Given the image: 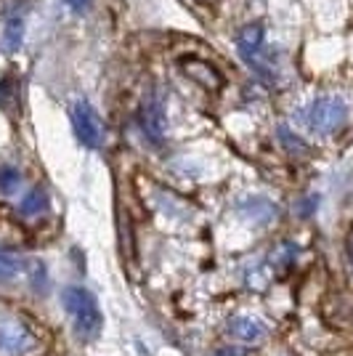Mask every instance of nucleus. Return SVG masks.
<instances>
[{
  "mask_svg": "<svg viewBox=\"0 0 353 356\" xmlns=\"http://www.w3.org/2000/svg\"><path fill=\"white\" fill-rule=\"evenodd\" d=\"M279 141H281V147L287 149L290 154H306V152H309L306 141H303V138H297L287 125H281L279 128Z\"/></svg>",
  "mask_w": 353,
  "mask_h": 356,
  "instance_id": "nucleus-11",
  "label": "nucleus"
},
{
  "mask_svg": "<svg viewBox=\"0 0 353 356\" xmlns=\"http://www.w3.org/2000/svg\"><path fill=\"white\" fill-rule=\"evenodd\" d=\"M48 210V194H45V189H32L24 200H22V205H19V213L22 216H27V218H35V216H40V213H45Z\"/></svg>",
  "mask_w": 353,
  "mask_h": 356,
  "instance_id": "nucleus-9",
  "label": "nucleus"
},
{
  "mask_svg": "<svg viewBox=\"0 0 353 356\" xmlns=\"http://www.w3.org/2000/svg\"><path fill=\"white\" fill-rule=\"evenodd\" d=\"M181 70L183 74L194 80L197 86H202L205 90H218L223 86V77L218 74V70L213 67V64H207V61H199V59H186L181 64Z\"/></svg>",
  "mask_w": 353,
  "mask_h": 356,
  "instance_id": "nucleus-7",
  "label": "nucleus"
},
{
  "mask_svg": "<svg viewBox=\"0 0 353 356\" xmlns=\"http://www.w3.org/2000/svg\"><path fill=\"white\" fill-rule=\"evenodd\" d=\"M236 51L245 59V64L252 72L258 74L265 83L277 80V67L271 64V56L265 54V40H263V27L261 24H247L236 38Z\"/></svg>",
  "mask_w": 353,
  "mask_h": 356,
  "instance_id": "nucleus-2",
  "label": "nucleus"
},
{
  "mask_svg": "<svg viewBox=\"0 0 353 356\" xmlns=\"http://www.w3.org/2000/svg\"><path fill=\"white\" fill-rule=\"evenodd\" d=\"M303 120L316 134H335L348 120V106L338 96H319L313 104L303 112Z\"/></svg>",
  "mask_w": 353,
  "mask_h": 356,
  "instance_id": "nucleus-3",
  "label": "nucleus"
},
{
  "mask_svg": "<svg viewBox=\"0 0 353 356\" xmlns=\"http://www.w3.org/2000/svg\"><path fill=\"white\" fill-rule=\"evenodd\" d=\"M316 205H319V197H309L306 205H300V216H311L316 210Z\"/></svg>",
  "mask_w": 353,
  "mask_h": 356,
  "instance_id": "nucleus-15",
  "label": "nucleus"
},
{
  "mask_svg": "<svg viewBox=\"0 0 353 356\" xmlns=\"http://www.w3.org/2000/svg\"><path fill=\"white\" fill-rule=\"evenodd\" d=\"M22 184V176L16 168H0V194H14Z\"/></svg>",
  "mask_w": 353,
  "mask_h": 356,
  "instance_id": "nucleus-12",
  "label": "nucleus"
},
{
  "mask_svg": "<svg viewBox=\"0 0 353 356\" xmlns=\"http://www.w3.org/2000/svg\"><path fill=\"white\" fill-rule=\"evenodd\" d=\"M226 332H229L234 341L258 343V341H263L265 327L261 325L258 319H252V316H231L229 325H226Z\"/></svg>",
  "mask_w": 353,
  "mask_h": 356,
  "instance_id": "nucleus-8",
  "label": "nucleus"
},
{
  "mask_svg": "<svg viewBox=\"0 0 353 356\" xmlns=\"http://www.w3.org/2000/svg\"><path fill=\"white\" fill-rule=\"evenodd\" d=\"M72 11H77V14H83V11H88L90 8V0H64Z\"/></svg>",
  "mask_w": 353,
  "mask_h": 356,
  "instance_id": "nucleus-14",
  "label": "nucleus"
},
{
  "mask_svg": "<svg viewBox=\"0 0 353 356\" xmlns=\"http://www.w3.org/2000/svg\"><path fill=\"white\" fill-rule=\"evenodd\" d=\"M19 271V261L8 252H0V280H11Z\"/></svg>",
  "mask_w": 353,
  "mask_h": 356,
  "instance_id": "nucleus-13",
  "label": "nucleus"
},
{
  "mask_svg": "<svg viewBox=\"0 0 353 356\" xmlns=\"http://www.w3.org/2000/svg\"><path fill=\"white\" fill-rule=\"evenodd\" d=\"M138 122H141V131H144V136H147L151 144H162L167 120H165V109H162V102L157 99V96H154V93H149L147 99H144V104H141V112H138Z\"/></svg>",
  "mask_w": 353,
  "mask_h": 356,
  "instance_id": "nucleus-6",
  "label": "nucleus"
},
{
  "mask_svg": "<svg viewBox=\"0 0 353 356\" xmlns=\"http://www.w3.org/2000/svg\"><path fill=\"white\" fill-rule=\"evenodd\" d=\"M35 335L30 327H24L16 319H6L0 322V356H27L35 351Z\"/></svg>",
  "mask_w": 353,
  "mask_h": 356,
  "instance_id": "nucleus-5",
  "label": "nucleus"
},
{
  "mask_svg": "<svg viewBox=\"0 0 353 356\" xmlns=\"http://www.w3.org/2000/svg\"><path fill=\"white\" fill-rule=\"evenodd\" d=\"M61 303H64V312L69 314V319H72L74 332L83 341H90V338H96L101 332V309H99L96 298L90 296L85 287H64L61 290Z\"/></svg>",
  "mask_w": 353,
  "mask_h": 356,
  "instance_id": "nucleus-1",
  "label": "nucleus"
},
{
  "mask_svg": "<svg viewBox=\"0 0 353 356\" xmlns=\"http://www.w3.org/2000/svg\"><path fill=\"white\" fill-rule=\"evenodd\" d=\"M72 128L80 144L88 149H99L104 141V125L96 109L88 104V102H74L72 104Z\"/></svg>",
  "mask_w": 353,
  "mask_h": 356,
  "instance_id": "nucleus-4",
  "label": "nucleus"
},
{
  "mask_svg": "<svg viewBox=\"0 0 353 356\" xmlns=\"http://www.w3.org/2000/svg\"><path fill=\"white\" fill-rule=\"evenodd\" d=\"M351 261H353V248H351Z\"/></svg>",
  "mask_w": 353,
  "mask_h": 356,
  "instance_id": "nucleus-16",
  "label": "nucleus"
},
{
  "mask_svg": "<svg viewBox=\"0 0 353 356\" xmlns=\"http://www.w3.org/2000/svg\"><path fill=\"white\" fill-rule=\"evenodd\" d=\"M22 35H24V22L19 16H11L6 22V32H3V43H6V51H16L22 45Z\"/></svg>",
  "mask_w": 353,
  "mask_h": 356,
  "instance_id": "nucleus-10",
  "label": "nucleus"
}]
</instances>
